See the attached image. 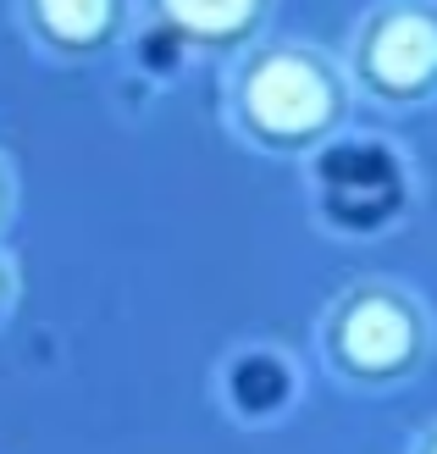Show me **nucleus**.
I'll list each match as a JSON object with an SVG mask.
<instances>
[{"label": "nucleus", "instance_id": "nucleus-1", "mask_svg": "<svg viewBox=\"0 0 437 454\" xmlns=\"http://www.w3.org/2000/svg\"><path fill=\"white\" fill-rule=\"evenodd\" d=\"M355 89L343 61L310 39L266 34L244 56L227 61L222 117L227 133L266 161H316L355 122Z\"/></svg>", "mask_w": 437, "mask_h": 454}, {"label": "nucleus", "instance_id": "nucleus-2", "mask_svg": "<svg viewBox=\"0 0 437 454\" xmlns=\"http://www.w3.org/2000/svg\"><path fill=\"white\" fill-rule=\"evenodd\" d=\"M437 355V316L399 278H355L316 316V360L343 394H399Z\"/></svg>", "mask_w": 437, "mask_h": 454}, {"label": "nucleus", "instance_id": "nucleus-3", "mask_svg": "<svg viewBox=\"0 0 437 454\" xmlns=\"http://www.w3.org/2000/svg\"><path fill=\"white\" fill-rule=\"evenodd\" d=\"M338 61L371 111L410 117L437 106V0H371Z\"/></svg>", "mask_w": 437, "mask_h": 454}, {"label": "nucleus", "instance_id": "nucleus-4", "mask_svg": "<svg viewBox=\"0 0 437 454\" xmlns=\"http://www.w3.org/2000/svg\"><path fill=\"white\" fill-rule=\"evenodd\" d=\"M17 34L51 67H100L139 28V0H12Z\"/></svg>", "mask_w": 437, "mask_h": 454}, {"label": "nucleus", "instance_id": "nucleus-5", "mask_svg": "<svg viewBox=\"0 0 437 454\" xmlns=\"http://www.w3.org/2000/svg\"><path fill=\"white\" fill-rule=\"evenodd\" d=\"M139 12L183 51L233 61L271 34L277 0H139Z\"/></svg>", "mask_w": 437, "mask_h": 454}, {"label": "nucleus", "instance_id": "nucleus-6", "mask_svg": "<svg viewBox=\"0 0 437 454\" xmlns=\"http://www.w3.org/2000/svg\"><path fill=\"white\" fill-rule=\"evenodd\" d=\"M299 394H305V377H299V360L288 349L271 344H238L222 355L216 366V404L222 416H233L238 427H277L293 416Z\"/></svg>", "mask_w": 437, "mask_h": 454}, {"label": "nucleus", "instance_id": "nucleus-7", "mask_svg": "<svg viewBox=\"0 0 437 454\" xmlns=\"http://www.w3.org/2000/svg\"><path fill=\"white\" fill-rule=\"evenodd\" d=\"M17 305H22V266H17V255H12V249L0 244V333L12 327Z\"/></svg>", "mask_w": 437, "mask_h": 454}, {"label": "nucleus", "instance_id": "nucleus-8", "mask_svg": "<svg viewBox=\"0 0 437 454\" xmlns=\"http://www.w3.org/2000/svg\"><path fill=\"white\" fill-rule=\"evenodd\" d=\"M12 222H17V167H12V155L0 150V239L12 233Z\"/></svg>", "mask_w": 437, "mask_h": 454}, {"label": "nucleus", "instance_id": "nucleus-9", "mask_svg": "<svg viewBox=\"0 0 437 454\" xmlns=\"http://www.w3.org/2000/svg\"><path fill=\"white\" fill-rule=\"evenodd\" d=\"M404 454H437V416H432V421L421 427L416 438H410V449H404Z\"/></svg>", "mask_w": 437, "mask_h": 454}]
</instances>
